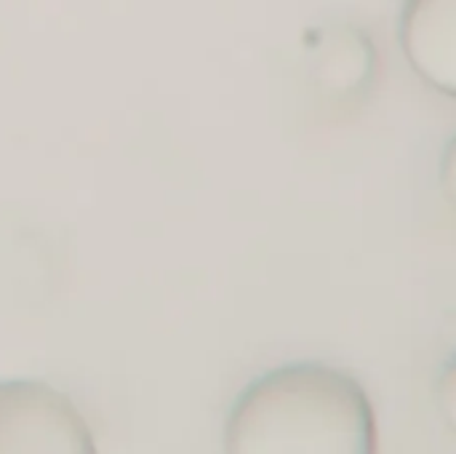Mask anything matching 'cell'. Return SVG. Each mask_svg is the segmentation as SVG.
<instances>
[{
  "instance_id": "cell-1",
  "label": "cell",
  "mask_w": 456,
  "mask_h": 454,
  "mask_svg": "<svg viewBox=\"0 0 456 454\" xmlns=\"http://www.w3.org/2000/svg\"><path fill=\"white\" fill-rule=\"evenodd\" d=\"M222 447L227 454H374L377 412L353 375L286 364L238 393Z\"/></svg>"
},
{
  "instance_id": "cell-2",
  "label": "cell",
  "mask_w": 456,
  "mask_h": 454,
  "mask_svg": "<svg viewBox=\"0 0 456 454\" xmlns=\"http://www.w3.org/2000/svg\"><path fill=\"white\" fill-rule=\"evenodd\" d=\"M0 454H96L80 409L48 383H0Z\"/></svg>"
},
{
  "instance_id": "cell-3",
  "label": "cell",
  "mask_w": 456,
  "mask_h": 454,
  "mask_svg": "<svg viewBox=\"0 0 456 454\" xmlns=\"http://www.w3.org/2000/svg\"><path fill=\"white\" fill-rule=\"evenodd\" d=\"M401 48L411 70L433 88L456 91V0H406Z\"/></svg>"
}]
</instances>
